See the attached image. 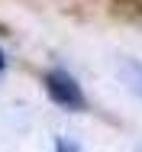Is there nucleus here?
<instances>
[{
  "instance_id": "f257e3e1",
  "label": "nucleus",
  "mask_w": 142,
  "mask_h": 152,
  "mask_svg": "<svg viewBox=\"0 0 142 152\" xmlns=\"http://www.w3.org/2000/svg\"><path fill=\"white\" fill-rule=\"evenodd\" d=\"M45 94L61 110H71V113H84L87 110V97L81 91V84H78V78L71 71H65V68H49L45 71Z\"/></svg>"
},
{
  "instance_id": "f03ea898",
  "label": "nucleus",
  "mask_w": 142,
  "mask_h": 152,
  "mask_svg": "<svg viewBox=\"0 0 142 152\" xmlns=\"http://www.w3.org/2000/svg\"><path fill=\"white\" fill-rule=\"evenodd\" d=\"M119 78H123V81H126V88L142 100V61L123 58V61H119Z\"/></svg>"
},
{
  "instance_id": "7ed1b4c3",
  "label": "nucleus",
  "mask_w": 142,
  "mask_h": 152,
  "mask_svg": "<svg viewBox=\"0 0 142 152\" xmlns=\"http://www.w3.org/2000/svg\"><path fill=\"white\" fill-rule=\"evenodd\" d=\"M55 152H81V146H78L74 139H65V136H58V139H55Z\"/></svg>"
},
{
  "instance_id": "20e7f679",
  "label": "nucleus",
  "mask_w": 142,
  "mask_h": 152,
  "mask_svg": "<svg viewBox=\"0 0 142 152\" xmlns=\"http://www.w3.org/2000/svg\"><path fill=\"white\" fill-rule=\"evenodd\" d=\"M7 65H10V58H7V52H3V49H0V78H3V75H7Z\"/></svg>"
}]
</instances>
